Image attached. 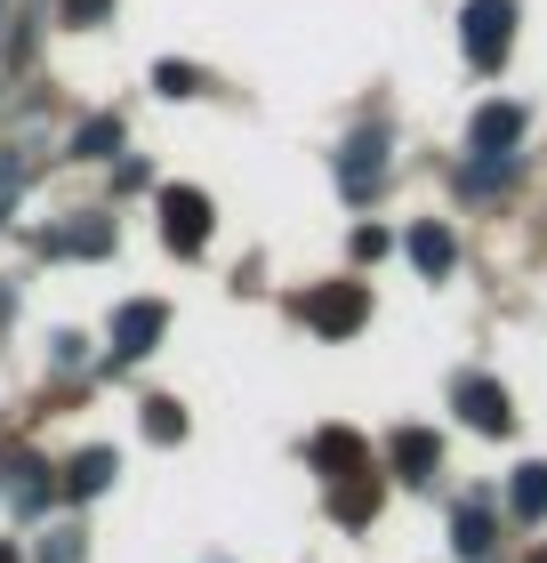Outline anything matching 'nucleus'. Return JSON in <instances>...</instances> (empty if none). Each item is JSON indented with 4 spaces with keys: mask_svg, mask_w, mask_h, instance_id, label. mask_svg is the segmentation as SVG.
Instances as JSON below:
<instances>
[{
    "mask_svg": "<svg viewBox=\"0 0 547 563\" xmlns=\"http://www.w3.org/2000/svg\"><path fill=\"white\" fill-rule=\"evenodd\" d=\"M515 24H524V9H515V0H467V16H459L467 65H475V73H500L507 48H515Z\"/></svg>",
    "mask_w": 547,
    "mask_h": 563,
    "instance_id": "nucleus-1",
    "label": "nucleus"
},
{
    "mask_svg": "<svg viewBox=\"0 0 547 563\" xmlns=\"http://www.w3.org/2000/svg\"><path fill=\"white\" fill-rule=\"evenodd\" d=\"M298 314H306V330H322V339H354V330L371 322V290H362V282H315Z\"/></svg>",
    "mask_w": 547,
    "mask_h": 563,
    "instance_id": "nucleus-2",
    "label": "nucleus"
},
{
    "mask_svg": "<svg viewBox=\"0 0 547 563\" xmlns=\"http://www.w3.org/2000/svg\"><path fill=\"white\" fill-rule=\"evenodd\" d=\"M162 242L177 250V258H194V250L210 242V194L201 186H169L162 194Z\"/></svg>",
    "mask_w": 547,
    "mask_h": 563,
    "instance_id": "nucleus-3",
    "label": "nucleus"
},
{
    "mask_svg": "<svg viewBox=\"0 0 547 563\" xmlns=\"http://www.w3.org/2000/svg\"><path fill=\"white\" fill-rule=\"evenodd\" d=\"M451 411L475 427V434H507L515 427V402H507V387L500 378H483V371H467L459 387H451Z\"/></svg>",
    "mask_w": 547,
    "mask_h": 563,
    "instance_id": "nucleus-4",
    "label": "nucleus"
},
{
    "mask_svg": "<svg viewBox=\"0 0 547 563\" xmlns=\"http://www.w3.org/2000/svg\"><path fill=\"white\" fill-rule=\"evenodd\" d=\"M162 330H169V306L162 298H129L113 314V363H145V354L162 346Z\"/></svg>",
    "mask_w": 547,
    "mask_h": 563,
    "instance_id": "nucleus-5",
    "label": "nucleus"
},
{
    "mask_svg": "<svg viewBox=\"0 0 547 563\" xmlns=\"http://www.w3.org/2000/svg\"><path fill=\"white\" fill-rule=\"evenodd\" d=\"M386 186V137L371 130V137H347V153H338V194L347 201H371Z\"/></svg>",
    "mask_w": 547,
    "mask_h": 563,
    "instance_id": "nucleus-6",
    "label": "nucleus"
},
{
    "mask_svg": "<svg viewBox=\"0 0 547 563\" xmlns=\"http://www.w3.org/2000/svg\"><path fill=\"white\" fill-rule=\"evenodd\" d=\"M306 459H315V475H362V467H371V443H362V434L354 427H322L315 434V443H306Z\"/></svg>",
    "mask_w": 547,
    "mask_h": 563,
    "instance_id": "nucleus-7",
    "label": "nucleus"
},
{
    "mask_svg": "<svg viewBox=\"0 0 547 563\" xmlns=\"http://www.w3.org/2000/svg\"><path fill=\"white\" fill-rule=\"evenodd\" d=\"M379 467H362V475H338L330 483V523H347V531H362V523H371L379 516Z\"/></svg>",
    "mask_w": 547,
    "mask_h": 563,
    "instance_id": "nucleus-8",
    "label": "nucleus"
},
{
    "mask_svg": "<svg viewBox=\"0 0 547 563\" xmlns=\"http://www.w3.org/2000/svg\"><path fill=\"white\" fill-rule=\"evenodd\" d=\"M386 459H395L403 483H435V467H442V434H435V427H403L395 443H386Z\"/></svg>",
    "mask_w": 547,
    "mask_h": 563,
    "instance_id": "nucleus-9",
    "label": "nucleus"
},
{
    "mask_svg": "<svg viewBox=\"0 0 547 563\" xmlns=\"http://www.w3.org/2000/svg\"><path fill=\"white\" fill-rule=\"evenodd\" d=\"M411 266H419L427 282H442V274H451L459 266V242H451V225H442V218H419V225H411Z\"/></svg>",
    "mask_w": 547,
    "mask_h": 563,
    "instance_id": "nucleus-10",
    "label": "nucleus"
},
{
    "mask_svg": "<svg viewBox=\"0 0 547 563\" xmlns=\"http://www.w3.org/2000/svg\"><path fill=\"white\" fill-rule=\"evenodd\" d=\"M475 153H507L515 137H524V106H500V97H491V106H475Z\"/></svg>",
    "mask_w": 547,
    "mask_h": 563,
    "instance_id": "nucleus-11",
    "label": "nucleus"
},
{
    "mask_svg": "<svg viewBox=\"0 0 547 563\" xmlns=\"http://www.w3.org/2000/svg\"><path fill=\"white\" fill-rule=\"evenodd\" d=\"M507 507H515V523H547V459H524V467H515Z\"/></svg>",
    "mask_w": 547,
    "mask_h": 563,
    "instance_id": "nucleus-12",
    "label": "nucleus"
},
{
    "mask_svg": "<svg viewBox=\"0 0 547 563\" xmlns=\"http://www.w3.org/2000/svg\"><path fill=\"white\" fill-rule=\"evenodd\" d=\"M41 250H57V258H106L113 250V218H81V225H65V234H48Z\"/></svg>",
    "mask_w": 547,
    "mask_h": 563,
    "instance_id": "nucleus-13",
    "label": "nucleus"
},
{
    "mask_svg": "<svg viewBox=\"0 0 547 563\" xmlns=\"http://www.w3.org/2000/svg\"><path fill=\"white\" fill-rule=\"evenodd\" d=\"M113 475H121V459H113L106 443H97V451H81V459L65 467V499H97V492H106Z\"/></svg>",
    "mask_w": 547,
    "mask_h": 563,
    "instance_id": "nucleus-14",
    "label": "nucleus"
},
{
    "mask_svg": "<svg viewBox=\"0 0 547 563\" xmlns=\"http://www.w3.org/2000/svg\"><path fill=\"white\" fill-rule=\"evenodd\" d=\"M451 540H459V555H467V563H483V555H491V540H500V531H491V507H483V499H467V507H459Z\"/></svg>",
    "mask_w": 547,
    "mask_h": 563,
    "instance_id": "nucleus-15",
    "label": "nucleus"
},
{
    "mask_svg": "<svg viewBox=\"0 0 547 563\" xmlns=\"http://www.w3.org/2000/svg\"><path fill=\"white\" fill-rule=\"evenodd\" d=\"M459 186L467 194H507L515 186V162H507V153H475V162L459 169Z\"/></svg>",
    "mask_w": 547,
    "mask_h": 563,
    "instance_id": "nucleus-16",
    "label": "nucleus"
},
{
    "mask_svg": "<svg viewBox=\"0 0 547 563\" xmlns=\"http://www.w3.org/2000/svg\"><path fill=\"white\" fill-rule=\"evenodd\" d=\"M73 153H81V162H106V153H121V121H113V113H89L81 130H73Z\"/></svg>",
    "mask_w": 547,
    "mask_h": 563,
    "instance_id": "nucleus-17",
    "label": "nucleus"
},
{
    "mask_svg": "<svg viewBox=\"0 0 547 563\" xmlns=\"http://www.w3.org/2000/svg\"><path fill=\"white\" fill-rule=\"evenodd\" d=\"M145 434H153V443H177V434H186V411H177L169 395H153L145 402Z\"/></svg>",
    "mask_w": 547,
    "mask_h": 563,
    "instance_id": "nucleus-18",
    "label": "nucleus"
},
{
    "mask_svg": "<svg viewBox=\"0 0 547 563\" xmlns=\"http://www.w3.org/2000/svg\"><path fill=\"white\" fill-rule=\"evenodd\" d=\"M153 89H162V97H201V73L177 65V57H162V65H153Z\"/></svg>",
    "mask_w": 547,
    "mask_h": 563,
    "instance_id": "nucleus-19",
    "label": "nucleus"
},
{
    "mask_svg": "<svg viewBox=\"0 0 547 563\" xmlns=\"http://www.w3.org/2000/svg\"><path fill=\"white\" fill-rule=\"evenodd\" d=\"M48 467H41V459H17V507H24V516H33V507L48 499V483H41Z\"/></svg>",
    "mask_w": 547,
    "mask_h": 563,
    "instance_id": "nucleus-20",
    "label": "nucleus"
},
{
    "mask_svg": "<svg viewBox=\"0 0 547 563\" xmlns=\"http://www.w3.org/2000/svg\"><path fill=\"white\" fill-rule=\"evenodd\" d=\"M57 16L73 24V33H89V24H106V16H113V0H57Z\"/></svg>",
    "mask_w": 547,
    "mask_h": 563,
    "instance_id": "nucleus-21",
    "label": "nucleus"
},
{
    "mask_svg": "<svg viewBox=\"0 0 547 563\" xmlns=\"http://www.w3.org/2000/svg\"><path fill=\"white\" fill-rule=\"evenodd\" d=\"M386 250H395V242H386V225H354V258H362V266H379Z\"/></svg>",
    "mask_w": 547,
    "mask_h": 563,
    "instance_id": "nucleus-22",
    "label": "nucleus"
},
{
    "mask_svg": "<svg viewBox=\"0 0 547 563\" xmlns=\"http://www.w3.org/2000/svg\"><path fill=\"white\" fill-rule=\"evenodd\" d=\"M41 563H81V531H48V548H41Z\"/></svg>",
    "mask_w": 547,
    "mask_h": 563,
    "instance_id": "nucleus-23",
    "label": "nucleus"
},
{
    "mask_svg": "<svg viewBox=\"0 0 547 563\" xmlns=\"http://www.w3.org/2000/svg\"><path fill=\"white\" fill-rule=\"evenodd\" d=\"M0 563H24V555H17V540H0Z\"/></svg>",
    "mask_w": 547,
    "mask_h": 563,
    "instance_id": "nucleus-24",
    "label": "nucleus"
},
{
    "mask_svg": "<svg viewBox=\"0 0 547 563\" xmlns=\"http://www.w3.org/2000/svg\"><path fill=\"white\" fill-rule=\"evenodd\" d=\"M532 563H547V548H532Z\"/></svg>",
    "mask_w": 547,
    "mask_h": 563,
    "instance_id": "nucleus-25",
    "label": "nucleus"
}]
</instances>
